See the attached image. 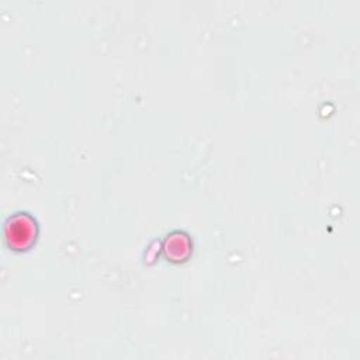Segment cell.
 I'll list each match as a JSON object with an SVG mask.
<instances>
[{
	"mask_svg": "<svg viewBox=\"0 0 360 360\" xmlns=\"http://www.w3.org/2000/svg\"><path fill=\"white\" fill-rule=\"evenodd\" d=\"M35 236V224L27 215L14 217L7 225V239L15 248H24Z\"/></svg>",
	"mask_w": 360,
	"mask_h": 360,
	"instance_id": "cell-1",
	"label": "cell"
},
{
	"mask_svg": "<svg viewBox=\"0 0 360 360\" xmlns=\"http://www.w3.org/2000/svg\"><path fill=\"white\" fill-rule=\"evenodd\" d=\"M166 255L173 260H181L190 252V242L183 233H173L165 245Z\"/></svg>",
	"mask_w": 360,
	"mask_h": 360,
	"instance_id": "cell-2",
	"label": "cell"
}]
</instances>
